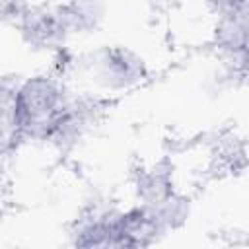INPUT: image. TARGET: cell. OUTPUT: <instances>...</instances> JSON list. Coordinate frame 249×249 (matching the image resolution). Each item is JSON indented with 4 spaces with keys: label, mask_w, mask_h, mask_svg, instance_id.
Instances as JSON below:
<instances>
[{
    "label": "cell",
    "mask_w": 249,
    "mask_h": 249,
    "mask_svg": "<svg viewBox=\"0 0 249 249\" xmlns=\"http://www.w3.org/2000/svg\"><path fill=\"white\" fill-rule=\"evenodd\" d=\"M91 80L105 93H124L134 89L148 76L140 54L123 45H107L86 62Z\"/></svg>",
    "instance_id": "cell-1"
}]
</instances>
